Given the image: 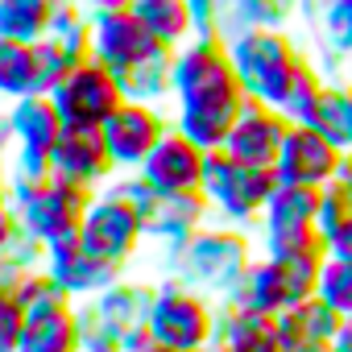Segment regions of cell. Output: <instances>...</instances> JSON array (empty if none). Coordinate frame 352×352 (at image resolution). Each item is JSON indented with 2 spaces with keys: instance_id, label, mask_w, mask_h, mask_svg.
Returning <instances> with one entry per match:
<instances>
[{
  "instance_id": "obj_1",
  "label": "cell",
  "mask_w": 352,
  "mask_h": 352,
  "mask_svg": "<svg viewBox=\"0 0 352 352\" xmlns=\"http://www.w3.org/2000/svg\"><path fill=\"white\" fill-rule=\"evenodd\" d=\"M162 253H166L170 278L204 290L216 302H228V294L253 265V241L245 236V228H232V224H208L191 241L162 249Z\"/></svg>"
},
{
  "instance_id": "obj_2",
  "label": "cell",
  "mask_w": 352,
  "mask_h": 352,
  "mask_svg": "<svg viewBox=\"0 0 352 352\" xmlns=\"http://www.w3.org/2000/svg\"><path fill=\"white\" fill-rule=\"evenodd\" d=\"M91 199H96L91 187L67 183L58 174H46V179H17V174H9V204L21 228L46 249L63 241H79Z\"/></svg>"
},
{
  "instance_id": "obj_3",
  "label": "cell",
  "mask_w": 352,
  "mask_h": 352,
  "mask_svg": "<svg viewBox=\"0 0 352 352\" xmlns=\"http://www.w3.org/2000/svg\"><path fill=\"white\" fill-rule=\"evenodd\" d=\"M174 108H241L249 96L236 79L232 54L224 38L195 34L187 46L174 50Z\"/></svg>"
},
{
  "instance_id": "obj_4",
  "label": "cell",
  "mask_w": 352,
  "mask_h": 352,
  "mask_svg": "<svg viewBox=\"0 0 352 352\" xmlns=\"http://www.w3.org/2000/svg\"><path fill=\"white\" fill-rule=\"evenodd\" d=\"M278 187V174L270 166H249L241 157H232L228 149L208 153V170H204V195L212 204V216L220 224L232 228H253L270 204Z\"/></svg>"
},
{
  "instance_id": "obj_5",
  "label": "cell",
  "mask_w": 352,
  "mask_h": 352,
  "mask_svg": "<svg viewBox=\"0 0 352 352\" xmlns=\"http://www.w3.org/2000/svg\"><path fill=\"white\" fill-rule=\"evenodd\" d=\"M327 253H302V257H253V265L245 270V278L236 282V290L228 294V302L265 311V315H282L290 307H298L302 298H315L319 290V270H323Z\"/></svg>"
},
{
  "instance_id": "obj_6",
  "label": "cell",
  "mask_w": 352,
  "mask_h": 352,
  "mask_svg": "<svg viewBox=\"0 0 352 352\" xmlns=\"http://www.w3.org/2000/svg\"><path fill=\"white\" fill-rule=\"evenodd\" d=\"M216 323H220V302L208 298L204 290L179 282V278H162L149 311V336L166 348H191L208 352L216 344Z\"/></svg>"
},
{
  "instance_id": "obj_7",
  "label": "cell",
  "mask_w": 352,
  "mask_h": 352,
  "mask_svg": "<svg viewBox=\"0 0 352 352\" xmlns=\"http://www.w3.org/2000/svg\"><path fill=\"white\" fill-rule=\"evenodd\" d=\"M319 191L315 187H290V183L274 187V195L257 220V241H261L265 257L327 253V241L319 232Z\"/></svg>"
},
{
  "instance_id": "obj_8",
  "label": "cell",
  "mask_w": 352,
  "mask_h": 352,
  "mask_svg": "<svg viewBox=\"0 0 352 352\" xmlns=\"http://www.w3.org/2000/svg\"><path fill=\"white\" fill-rule=\"evenodd\" d=\"M228 54H232V67H236V79H241L245 96L261 100L270 108L278 104L282 87L290 83V75L307 58L286 30H249V34H236L228 42Z\"/></svg>"
},
{
  "instance_id": "obj_9",
  "label": "cell",
  "mask_w": 352,
  "mask_h": 352,
  "mask_svg": "<svg viewBox=\"0 0 352 352\" xmlns=\"http://www.w3.org/2000/svg\"><path fill=\"white\" fill-rule=\"evenodd\" d=\"M153 294L157 286L149 282H112L104 294L75 302V319H79V340H133L141 331H149V311H153Z\"/></svg>"
},
{
  "instance_id": "obj_10",
  "label": "cell",
  "mask_w": 352,
  "mask_h": 352,
  "mask_svg": "<svg viewBox=\"0 0 352 352\" xmlns=\"http://www.w3.org/2000/svg\"><path fill=\"white\" fill-rule=\"evenodd\" d=\"M9 120H13V137H17V149L9 157V174L17 179H46L50 170V149L63 133V112L54 108L50 96L34 91V96H21L9 104Z\"/></svg>"
},
{
  "instance_id": "obj_11",
  "label": "cell",
  "mask_w": 352,
  "mask_h": 352,
  "mask_svg": "<svg viewBox=\"0 0 352 352\" xmlns=\"http://www.w3.org/2000/svg\"><path fill=\"white\" fill-rule=\"evenodd\" d=\"M50 100H54V108L63 112L67 124L100 129L124 104V87H120V75L112 67H104L100 58H87V63L67 71V79L50 91Z\"/></svg>"
},
{
  "instance_id": "obj_12",
  "label": "cell",
  "mask_w": 352,
  "mask_h": 352,
  "mask_svg": "<svg viewBox=\"0 0 352 352\" xmlns=\"http://www.w3.org/2000/svg\"><path fill=\"white\" fill-rule=\"evenodd\" d=\"M141 241H145V220L129 204H120L116 195L96 191V199H91V208L83 216V228H79V245L91 249L104 261L129 265L133 253L141 249Z\"/></svg>"
},
{
  "instance_id": "obj_13",
  "label": "cell",
  "mask_w": 352,
  "mask_h": 352,
  "mask_svg": "<svg viewBox=\"0 0 352 352\" xmlns=\"http://www.w3.org/2000/svg\"><path fill=\"white\" fill-rule=\"evenodd\" d=\"M170 129H174V120H166V112H162L157 104H141V100H124V104L100 124L116 174H120V170H141V162L153 153V145H157Z\"/></svg>"
},
{
  "instance_id": "obj_14",
  "label": "cell",
  "mask_w": 352,
  "mask_h": 352,
  "mask_svg": "<svg viewBox=\"0 0 352 352\" xmlns=\"http://www.w3.org/2000/svg\"><path fill=\"white\" fill-rule=\"evenodd\" d=\"M340 149L315 129V124H290L286 129V141L278 149V162H274V174L278 183H290V187H327L340 170Z\"/></svg>"
},
{
  "instance_id": "obj_15",
  "label": "cell",
  "mask_w": 352,
  "mask_h": 352,
  "mask_svg": "<svg viewBox=\"0 0 352 352\" xmlns=\"http://www.w3.org/2000/svg\"><path fill=\"white\" fill-rule=\"evenodd\" d=\"M204 170H208V149H199L191 137L170 129L153 153L141 162L145 183L157 195H183V191H204Z\"/></svg>"
},
{
  "instance_id": "obj_16",
  "label": "cell",
  "mask_w": 352,
  "mask_h": 352,
  "mask_svg": "<svg viewBox=\"0 0 352 352\" xmlns=\"http://www.w3.org/2000/svg\"><path fill=\"white\" fill-rule=\"evenodd\" d=\"M166 46L145 30V21L133 9L108 13V17H91V58H100L104 67H112L116 75L133 71L137 63L162 54Z\"/></svg>"
},
{
  "instance_id": "obj_17",
  "label": "cell",
  "mask_w": 352,
  "mask_h": 352,
  "mask_svg": "<svg viewBox=\"0 0 352 352\" xmlns=\"http://www.w3.org/2000/svg\"><path fill=\"white\" fill-rule=\"evenodd\" d=\"M50 170L67 183H79V187H104L116 166H112V153H108V141L100 129H87V124H63L54 149H50Z\"/></svg>"
},
{
  "instance_id": "obj_18",
  "label": "cell",
  "mask_w": 352,
  "mask_h": 352,
  "mask_svg": "<svg viewBox=\"0 0 352 352\" xmlns=\"http://www.w3.org/2000/svg\"><path fill=\"white\" fill-rule=\"evenodd\" d=\"M46 274H50L75 302H83V298L104 294L112 282H120V278H124V265L96 257V253L83 249L79 241H63V245H50V249H46Z\"/></svg>"
},
{
  "instance_id": "obj_19",
  "label": "cell",
  "mask_w": 352,
  "mask_h": 352,
  "mask_svg": "<svg viewBox=\"0 0 352 352\" xmlns=\"http://www.w3.org/2000/svg\"><path fill=\"white\" fill-rule=\"evenodd\" d=\"M286 129H290V120H286L278 108H270V104H261V100H245V108H241V116H236L228 141H224V149H228L232 157L249 162V166H270V170H274L278 149H282V141H286Z\"/></svg>"
},
{
  "instance_id": "obj_20",
  "label": "cell",
  "mask_w": 352,
  "mask_h": 352,
  "mask_svg": "<svg viewBox=\"0 0 352 352\" xmlns=\"http://www.w3.org/2000/svg\"><path fill=\"white\" fill-rule=\"evenodd\" d=\"M340 323H344V315H336L319 294L302 298L298 307L278 315L282 352H331V340H336Z\"/></svg>"
},
{
  "instance_id": "obj_21",
  "label": "cell",
  "mask_w": 352,
  "mask_h": 352,
  "mask_svg": "<svg viewBox=\"0 0 352 352\" xmlns=\"http://www.w3.org/2000/svg\"><path fill=\"white\" fill-rule=\"evenodd\" d=\"M208 216H212V204L204 191H183V195H162L153 216L145 220V236L162 249H174L191 241L199 228H208Z\"/></svg>"
},
{
  "instance_id": "obj_22",
  "label": "cell",
  "mask_w": 352,
  "mask_h": 352,
  "mask_svg": "<svg viewBox=\"0 0 352 352\" xmlns=\"http://www.w3.org/2000/svg\"><path fill=\"white\" fill-rule=\"evenodd\" d=\"M216 344L232 348V352H282L278 315H265V311H253L241 302H220Z\"/></svg>"
},
{
  "instance_id": "obj_23",
  "label": "cell",
  "mask_w": 352,
  "mask_h": 352,
  "mask_svg": "<svg viewBox=\"0 0 352 352\" xmlns=\"http://www.w3.org/2000/svg\"><path fill=\"white\" fill-rule=\"evenodd\" d=\"M133 13L145 21V30L166 46V50H179L199 34L195 21V5L191 0H133Z\"/></svg>"
},
{
  "instance_id": "obj_24",
  "label": "cell",
  "mask_w": 352,
  "mask_h": 352,
  "mask_svg": "<svg viewBox=\"0 0 352 352\" xmlns=\"http://www.w3.org/2000/svg\"><path fill=\"white\" fill-rule=\"evenodd\" d=\"M311 30H315V42H319L323 75L344 67V58L352 54V0H319Z\"/></svg>"
},
{
  "instance_id": "obj_25",
  "label": "cell",
  "mask_w": 352,
  "mask_h": 352,
  "mask_svg": "<svg viewBox=\"0 0 352 352\" xmlns=\"http://www.w3.org/2000/svg\"><path fill=\"white\" fill-rule=\"evenodd\" d=\"M290 17L294 13L286 5H278V0H228L224 13L216 17L212 38L232 42L236 34H249V30H286Z\"/></svg>"
},
{
  "instance_id": "obj_26",
  "label": "cell",
  "mask_w": 352,
  "mask_h": 352,
  "mask_svg": "<svg viewBox=\"0 0 352 352\" xmlns=\"http://www.w3.org/2000/svg\"><path fill=\"white\" fill-rule=\"evenodd\" d=\"M311 124L340 149V153H352V83L348 79H327L319 104H315V116Z\"/></svg>"
},
{
  "instance_id": "obj_27",
  "label": "cell",
  "mask_w": 352,
  "mask_h": 352,
  "mask_svg": "<svg viewBox=\"0 0 352 352\" xmlns=\"http://www.w3.org/2000/svg\"><path fill=\"white\" fill-rule=\"evenodd\" d=\"M58 0H0V38L42 42L54 30Z\"/></svg>"
},
{
  "instance_id": "obj_28",
  "label": "cell",
  "mask_w": 352,
  "mask_h": 352,
  "mask_svg": "<svg viewBox=\"0 0 352 352\" xmlns=\"http://www.w3.org/2000/svg\"><path fill=\"white\" fill-rule=\"evenodd\" d=\"M38 91V50L34 42L0 38V100H21Z\"/></svg>"
},
{
  "instance_id": "obj_29",
  "label": "cell",
  "mask_w": 352,
  "mask_h": 352,
  "mask_svg": "<svg viewBox=\"0 0 352 352\" xmlns=\"http://www.w3.org/2000/svg\"><path fill=\"white\" fill-rule=\"evenodd\" d=\"M323 87H327L323 67H319V63H311V58H302V63H298V71L290 75V83L282 87V96H278V104H274V108H278L290 124H311V116H315V104H319Z\"/></svg>"
},
{
  "instance_id": "obj_30",
  "label": "cell",
  "mask_w": 352,
  "mask_h": 352,
  "mask_svg": "<svg viewBox=\"0 0 352 352\" xmlns=\"http://www.w3.org/2000/svg\"><path fill=\"white\" fill-rule=\"evenodd\" d=\"M21 352H83L75 307H63L54 315H42V319H25Z\"/></svg>"
},
{
  "instance_id": "obj_31",
  "label": "cell",
  "mask_w": 352,
  "mask_h": 352,
  "mask_svg": "<svg viewBox=\"0 0 352 352\" xmlns=\"http://www.w3.org/2000/svg\"><path fill=\"white\" fill-rule=\"evenodd\" d=\"M170 63H174V50H162V54L137 63L133 71H124V75H120L124 100H141V104H162V100H170V96H174Z\"/></svg>"
},
{
  "instance_id": "obj_32",
  "label": "cell",
  "mask_w": 352,
  "mask_h": 352,
  "mask_svg": "<svg viewBox=\"0 0 352 352\" xmlns=\"http://www.w3.org/2000/svg\"><path fill=\"white\" fill-rule=\"evenodd\" d=\"M17 302H21V311H25V319H42V315H54V311H63V307H75V298L46 274V265L42 270H34V274H25V282L17 286V294H13Z\"/></svg>"
},
{
  "instance_id": "obj_33",
  "label": "cell",
  "mask_w": 352,
  "mask_h": 352,
  "mask_svg": "<svg viewBox=\"0 0 352 352\" xmlns=\"http://www.w3.org/2000/svg\"><path fill=\"white\" fill-rule=\"evenodd\" d=\"M336 315L352 319V261L327 253L323 257V270H319V290H315Z\"/></svg>"
},
{
  "instance_id": "obj_34",
  "label": "cell",
  "mask_w": 352,
  "mask_h": 352,
  "mask_svg": "<svg viewBox=\"0 0 352 352\" xmlns=\"http://www.w3.org/2000/svg\"><path fill=\"white\" fill-rule=\"evenodd\" d=\"M104 191H108V195H116L120 204H129L141 220H149V216H153V208H157V199H162V195L145 183V174H141V170H120V179L112 174V179L104 183Z\"/></svg>"
},
{
  "instance_id": "obj_35",
  "label": "cell",
  "mask_w": 352,
  "mask_h": 352,
  "mask_svg": "<svg viewBox=\"0 0 352 352\" xmlns=\"http://www.w3.org/2000/svg\"><path fill=\"white\" fill-rule=\"evenodd\" d=\"M25 340V311L13 294H0V352H21Z\"/></svg>"
},
{
  "instance_id": "obj_36",
  "label": "cell",
  "mask_w": 352,
  "mask_h": 352,
  "mask_svg": "<svg viewBox=\"0 0 352 352\" xmlns=\"http://www.w3.org/2000/svg\"><path fill=\"white\" fill-rule=\"evenodd\" d=\"M21 236H25V228H21V220H17V212L5 208V212H0V257H5Z\"/></svg>"
},
{
  "instance_id": "obj_37",
  "label": "cell",
  "mask_w": 352,
  "mask_h": 352,
  "mask_svg": "<svg viewBox=\"0 0 352 352\" xmlns=\"http://www.w3.org/2000/svg\"><path fill=\"white\" fill-rule=\"evenodd\" d=\"M327 187H336V195H340V199H344V208L352 212V153H344V157H340V170H336V179H331Z\"/></svg>"
},
{
  "instance_id": "obj_38",
  "label": "cell",
  "mask_w": 352,
  "mask_h": 352,
  "mask_svg": "<svg viewBox=\"0 0 352 352\" xmlns=\"http://www.w3.org/2000/svg\"><path fill=\"white\" fill-rule=\"evenodd\" d=\"M195 5V21H199V34H212L216 30V17L224 13L228 0H191Z\"/></svg>"
},
{
  "instance_id": "obj_39",
  "label": "cell",
  "mask_w": 352,
  "mask_h": 352,
  "mask_svg": "<svg viewBox=\"0 0 352 352\" xmlns=\"http://www.w3.org/2000/svg\"><path fill=\"white\" fill-rule=\"evenodd\" d=\"M327 253H336V257L352 261V220H344V224L327 236Z\"/></svg>"
},
{
  "instance_id": "obj_40",
  "label": "cell",
  "mask_w": 352,
  "mask_h": 352,
  "mask_svg": "<svg viewBox=\"0 0 352 352\" xmlns=\"http://www.w3.org/2000/svg\"><path fill=\"white\" fill-rule=\"evenodd\" d=\"M17 149V137H13V120H9V108L0 112V170H9V157Z\"/></svg>"
},
{
  "instance_id": "obj_41",
  "label": "cell",
  "mask_w": 352,
  "mask_h": 352,
  "mask_svg": "<svg viewBox=\"0 0 352 352\" xmlns=\"http://www.w3.org/2000/svg\"><path fill=\"white\" fill-rule=\"evenodd\" d=\"M120 352H191V348H166V344H157L149 331H141V336L124 340V344H120Z\"/></svg>"
},
{
  "instance_id": "obj_42",
  "label": "cell",
  "mask_w": 352,
  "mask_h": 352,
  "mask_svg": "<svg viewBox=\"0 0 352 352\" xmlns=\"http://www.w3.org/2000/svg\"><path fill=\"white\" fill-rule=\"evenodd\" d=\"M87 17H108V13H120V9H133V0H79Z\"/></svg>"
},
{
  "instance_id": "obj_43",
  "label": "cell",
  "mask_w": 352,
  "mask_h": 352,
  "mask_svg": "<svg viewBox=\"0 0 352 352\" xmlns=\"http://www.w3.org/2000/svg\"><path fill=\"white\" fill-rule=\"evenodd\" d=\"M331 352H352V319L340 323V331H336V340H331Z\"/></svg>"
},
{
  "instance_id": "obj_44",
  "label": "cell",
  "mask_w": 352,
  "mask_h": 352,
  "mask_svg": "<svg viewBox=\"0 0 352 352\" xmlns=\"http://www.w3.org/2000/svg\"><path fill=\"white\" fill-rule=\"evenodd\" d=\"M83 352H120V344L100 336V340H83Z\"/></svg>"
},
{
  "instance_id": "obj_45",
  "label": "cell",
  "mask_w": 352,
  "mask_h": 352,
  "mask_svg": "<svg viewBox=\"0 0 352 352\" xmlns=\"http://www.w3.org/2000/svg\"><path fill=\"white\" fill-rule=\"evenodd\" d=\"M5 208H13L9 204V170H0V212H5Z\"/></svg>"
},
{
  "instance_id": "obj_46",
  "label": "cell",
  "mask_w": 352,
  "mask_h": 352,
  "mask_svg": "<svg viewBox=\"0 0 352 352\" xmlns=\"http://www.w3.org/2000/svg\"><path fill=\"white\" fill-rule=\"evenodd\" d=\"M278 5H286V9H290V13H298V9H302V5H307V0H278Z\"/></svg>"
},
{
  "instance_id": "obj_47",
  "label": "cell",
  "mask_w": 352,
  "mask_h": 352,
  "mask_svg": "<svg viewBox=\"0 0 352 352\" xmlns=\"http://www.w3.org/2000/svg\"><path fill=\"white\" fill-rule=\"evenodd\" d=\"M344 79H348V83H352V54H348V58H344Z\"/></svg>"
},
{
  "instance_id": "obj_48",
  "label": "cell",
  "mask_w": 352,
  "mask_h": 352,
  "mask_svg": "<svg viewBox=\"0 0 352 352\" xmlns=\"http://www.w3.org/2000/svg\"><path fill=\"white\" fill-rule=\"evenodd\" d=\"M208 352H232V348H220V344H212V348H208Z\"/></svg>"
}]
</instances>
